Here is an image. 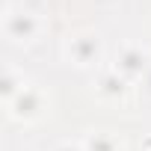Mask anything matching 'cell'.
<instances>
[{
	"label": "cell",
	"instance_id": "6da1fadb",
	"mask_svg": "<svg viewBox=\"0 0 151 151\" xmlns=\"http://www.w3.org/2000/svg\"><path fill=\"white\" fill-rule=\"evenodd\" d=\"M3 30H6V36L12 42H30L39 33V18L33 12H6Z\"/></svg>",
	"mask_w": 151,
	"mask_h": 151
},
{
	"label": "cell",
	"instance_id": "7a4b0ae2",
	"mask_svg": "<svg viewBox=\"0 0 151 151\" xmlns=\"http://www.w3.org/2000/svg\"><path fill=\"white\" fill-rule=\"evenodd\" d=\"M45 110V95L36 86H24L12 101H9V113L15 119H36Z\"/></svg>",
	"mask_w": 151,
	"mask_h": 151
},
{
	"label": "cell",
	"instance_id": "3957f363",
	"mask_svg": "<svg viewBox=\"0 0 151 151\" xmlns=\"http://www.w3.org/2000/svg\"><path fill=\"white\" fill-rule=\"evenodd\" d=\"M98 56V39L95 36H74L68 42V59L77 65H89Z\"/></svg>",
	"mask_w": 151,
	"mask_h": 151
},
{
	"label": "cell",
	"instance_id": "277c9868",
	"mask_svg": "<svg viewBox=\"0 0 151 151\" xmlns=\"http://www.w3.org/2000/svg\"><path fill=\"white\" fill-rule=\"evenodd\" d=\"M0 86H3V98H6V104H9V101L24 89V77H21L18 71L6 68V71H3V80H0Z\"/></svg>",
	"mask_w": 151,
	"mask_h": 151
},
{
	"label": "cell",
	"instance_id": "5b68a950",
	"mask_svg": "<svg viewBox=\"0 0 151 151\" xmlns=\"http://www.w3.org/2000/svg\"><path fill=\"white\" fill-rule=\"evenodd\" d=\"M83 151H122V148H119V142L110 133H92L83 142Z\"/></svg>",
	"mask_w": 151,
	"mask_h": 151
},
{
	"label": "cell",
	"instance_id": "8992f818",
	"mask_svg": "<svg viewBox=\"0 0 151 151\" xmlns=\"http://www.w3.org/2000/svg\"><path fill=\"white\" fill-rule=\"evenodd\" d=\"M119 68H122L124 74H136V71H142V53H139V50H124Z\"/></svg>",
	"mask_w": 151,
	"mask_h": 151
},
{
	"label": "cell",
	"instance_id": "52a82bcc",
	"mask_svg": "<svg viewBox=\"0 0 151 151\" xmlns=\"http://www.w3.org/2000/svg\"><path fill=\"white\" fill-rule=\"evenodd\" d=\"M98 89H101V92H110V95H116V92L122 95V92H124V80L119 77V74L110 71V74H104V77H101V86H98Z\"/></svg>",
	"mask_w": 151,
	"mask_h": 151
},
{
	"label": "cell",
	"instance_id": "ba28073f",
	"mask_svg": "<svg viewBox=\"0 0 151 151\" xmlns=\"http://www.w3.org/2000/svg\"><path fill=\"white\" fill-rule=\"evenodd\" d=\"M56 151H83V148H71V145H59Z\"/></svg>",
	"mask_w": 151,
	"mask_h": 151
}]
</instances>
